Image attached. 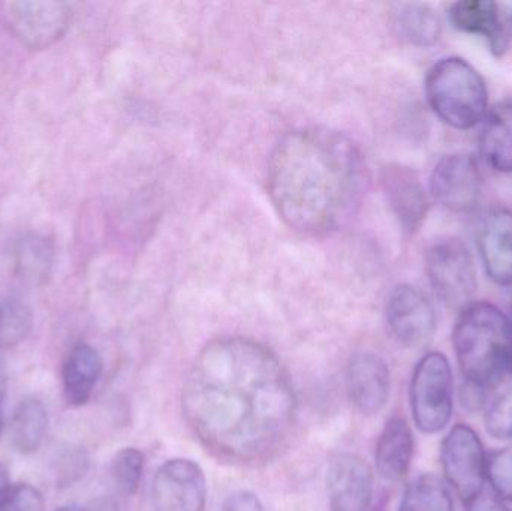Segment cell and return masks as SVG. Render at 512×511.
<instances>
[{
  "mask_svg": "<svg viewBox=\"0 0 512 511\" xmlns=\"http://www.w3.org/2000/svg\"><path fill=\"white\" fill-rule=\"evenodd\" d=\"M466 511H507L504 504L493 495L480 494L469 501Z\"/></svg>",
  "mask_w": 512,
  "mask_h": 511,
  "instance_id": "obj_31",
  "label": "cell"
},
{
  "mask_svg": "<svg viewBox=\"0 0 512 511\" xmlns=\"http://www.w3.org/2000/svg\"><path fill=\"white\" fill-rule=\"evenodd\" d=\"M144 455L140 450L123 449L114 456L111 462V476L120 494L132 497L137 494L143 479Z\"/></svg>",
  "mask_w": 512,
  "mask_h": 511,
  "instance_id": "obj_23",
  "label": "cell"
},
{
  "mask_svg": "<svg viewBox=\"0 0 512 511\" xmlns=\"http://www.w3.org/2000/svg\"><path fill=\"white\" fill-rule=\"evenodd\" d=\"M47 428L48 416L44 404L36 398L24 399L12 414V446L23 455L35 453L44 441Z\"/></svg>",
  "mask_w": 512,
  "mask_h": 511,
  "instance_id": "obj_20",
  "label": "cell"
},
{
  "mask_svg": "<svg viewBox=\"0 0 512 511\" xmlns=\"http://www.w3.org/2000/svg\"><path fill=\"white\" fill-rule=\"evenodd\" d=\"M481 129V153L487 164L501 173H512V99L487 111Z\"/></svg>",
  "mask_w": 512,
  "mask_h": 511,
  "instance_id": "obj_19",
  "label": "cell"
},
{
  "mask_svg": "<svg viewBox=\"0 0 512 511\" xmlns=\"http://www.w3.org/2000/svg\"><path fill=\"white\" fill-rule=\"evenodd\" d=\"M486 426L489 434L496 440L512 438V387L492 402L487 410Z\"/></svg>",
  "mask_w": 512,
  "mask_h": 511,
  "instance_id": "obj_25",
  "label": "cell"
},
{
  "mask_svg": "<svg viewBox=\"0 0 512 511\" xmlns=\"http://www.w3.org/2000/svg\"><path fill=\"white\" fill-rule=\"evenodd\" d=\"M11 483H9L8 471L0 464V511H3L9 492H11Z\"/></svg>",
  "mask_w": 512,
  "mask_h": 511,
  "instance_id": "obj_32",
  "label": "cell"
},
{
  "mask_svg": "<svg viewBox=\"0 0 512 511\" xmlns=\"http://www.w3.org/2000/svg\"><path fill=\"white\" fill-rule=\"evenodd\" d=\"M448 17L456 29L483 36L496 56L507 51L510 36L493 0H460L450 6Z\"/></svg>",
  "mask_w": 512,
  "mask_h": 511,
  "instance_id": "obj_16",
  "label": "cell"
},
{
  "mask_svg": "<svg viewBox=\"0 0 512 511\" xmlns=\"http://www.w3.org/2000/svg\"><path fill=\"white\" fill-rule=\"evenodd\" d=\"M0 429H2V419H0Z\"/></svg>",
  "mask_w": 512,
  "mask_h": 511,
  "instance_id": "obj_37",
  "label": "cell"
},
{
  "mask_svg": "<svg viewBox=\"0 0 512 511\" xmlns=\"http://www.w3.org/2000/svg\"><path fill=\"white\" fill-rule=\"evenodd\" d=\"M390 369L382 357L360 353L352 357L348 368V392L360 413H379L390 398Z\"/></svg>",
  "mask_w": 512,
  "mask_h": 511,
  "instance_id": "obj_13",
  "label": "cell"
},
{
  "mask_svg": "<svg viewBox=\"0 0 512 511\" xmlns=\"http://www.w3.org/2000/svg\"><path fill=\"white\" fill-rule=\"evenodd\" d=\"M182 407L207 452L234 465L276 458L297 416L288 372L270 348L246 338L203 348L186 377Z\"/></svg>",
  "mask_w": 512,
  "mask_h": 511,
  "instance_id": "obj_1",
  "label": "cell"
},
{
  "mask_svg": "<svg viewBox=\"0 0 512 511\" xmlns=\"http://www.w3.org/2000/svg\"><path fill=\"white\" fill-rule=\"evenodd\" d=\"M399 511H454L453 498L439 477H418L406 488Z\"/></svg>",
  "mask_w": 512,
  "mask_h": 511,
  "instance_id": "obj_22",
  "label": "cell"
},
{
  "mask_svg": "<svg viewBox=\"0 0 512 511\" xmlns=\"http://www.w3.org/2000/svg\"><path fill=\"white\" fill-rule=\"evenodd\" d=\"M445 479L462 500L471 501L483 492L487 476L486 453L469 426L457 425L445 437L441 449Z\"/></svg>",
  "mask_w": 512,
  "mask_h": 511,
  "instance_id": "obj_7",
  "label": "cell"
},
{
  "mask_svg": "<svg viewBox=\"0 0 512 511\" xmlns=\"http://www.w3.org/2000/svg\"><path fill=\"white\" fill-rule=\"evenodd\" d=\"M426 96L436 116L451 128H474L489 111L486 81L462 57H444L429 69Z\"/></svg>",
  "mask_w": 512,
  "mask_h": 511,
  "instance_id": "obj_4",
  "label": "cell"
},
{
  "mask_svg": "<svg viewBox=\"0 0 512 511\" xmlns=\"http://www.w3.org/2000/svg\"><path fill=\"white\" fill-rule=\"evenodd\" d=\"M3 511H44V500L32 486H15L9 492Z\"/></svg>",
  "mask_w": 512,
  "mask_h": 511,
  "instance_id": "obj_28",
  "label": "cell"
},
{
  "mask_svg": "<svg viewBox=\"0 0 512 511\" xmlns=\"http://www.w3.org/2000/svg\"><path fill=\"white\" fill-rule=\"evenodd\" d=\"M51 249L42 239H30L23 243L20 251V264L23 273L29 278H44L50 267Z\"/></svg>",
  "mask_w": 512,
  "mask_h": 511,
  "instance_id": "obj_27",
  "label": "cell"
},
{
  "mask_svg": "<svg viewBox=\"0 0 512 511\" xmlns=\"http://www.w3.org/2000/svg\"><path fill=\"white\" fill-rule=\"evenodd\" d=\"M414 455V437L403 417H391L379 435L375 461L379 476L388 483H397L408 474Z\"/></svg>",
  "mask_w": 512,
  "mask_h": 511,
  "instance_id": "obj_17",
  "label": "cell"
},
{
  "mask_svg": "<svg viewBox=\"0 0 512 511\" xmlns=\"http://www.w3.org/2000/svg\"><path fill=\"white\" fill-rule=\"evenodd\" d=\"M481 173L468 155H447L436 164L430 179L433 198L451 212H471L481 195Z\"/></svg>",
  "mask_w": 512,
  "mask_h": 511,
  "instance_id": "obj_11",
  "label": "cell"
},
{
  "mask_svg": "<svg viewBox=\"0 0 512 511\" xmlns=\"http://www.w3.org/2000/svg\"><path fill=\"white\" fill-rule=\"evenodd\" d=\"M0 11L11 32L30 48H44L62 38L71 18L63 2H5Z\"/></svg>",
  "mask_w": 512,
  "mask_h": 511,
  "instance_id": "obj_9",
  "label": "cell"
},
{
  "mask_svg": "<svg viewBox=\"0 0 512 511\" xmlns=\"http://www.w3.org/2000/svg\"><path fill=\"white\" fill-rule=\"evenodd\" d=\"M478 248L487 275L499 285L512 284V212L493 209L478 230Z\"/></svg>",
  "mask_w": 512,
  "mask_h": 511,
  "instance_id": "obj_14",
  "label": "cell"
},
{
  "mask_svg": "<svg viewBox=\"0 0 512 511\" xmlns=\"http://www.w3.org/2000/svg\"><path fill=\"white\" fill-rule=\"evenodd\" d=\"M327 492L331 511H367L373 498V473L364 459L342 453L330 462Z\"/></svg>",
  "mask_w": 512,
  "mask_h": 511,
  "instance_id": "obj_12",
  "label": "cell"
},
{
  "mask_svg": "<svg viewBox=\"0 0 512 511\" xmlns=\"http://www.w3.org/2000/svg\"><path fill=\"white\" fill-rule=\"evenodd\" d=\"M156 511H206L207 482L203 468L191 459H171L153 477Z\"/></svg>",
  "mask_w": 512,
  "mask_h": 511,
  "instance_id": "obj_8",
  "label": "cell"
},
{
  "mask_svg": "<svg viewBox=\"0 0 512 511\" xmlns=\"http://www.w3.org/2000/svg\"><path fill=\"white\" fill-rule=\"evenodd\" d=\"M415 425L426 434L441 431L453 413V377L447 357L429 353L415 368L411 383Z\"/></svg>",
  "mask_w": 512,
  "mask_h": 511,
  "instance_id": "obj_5",
  "label": "cell"
},
{
  "mask_svg": "<svg viewBox=\"0 0 512 511\" xmlns=\"http://www.w3.org/2000/svg\"><path fill=\"white\" fill-rule=\"evenodd\" d=\"M102 374L98 351L87 344L72 348L63 365V395L71 407H83L92 398Z\"/></svg>",
  "mask_w": 512,
  "mask_h": 511,
  "instance_id": "obj_18",
  "label": "cell"
},
{
  "mask_svg": "<svg viewBox=\"0 0 512 511\" xmlns=\"http://www.w3.org/2000/svg\"><path fill=\"white\" fill-rule=\"evenodd\" d=\"M507 32L508 36H512V11L510 12V17H508Z\"/></svg>",
  "mask_w": 512,
  "mask_h": 511,
  "instance_id": "obj_34",
  "label": "cell"
},
{
  "mask_svg": "<svg viewBox=\"0 0 512 511\" xmlns=\"http://www.w3.org/2000/svg\"><path fill=\"white\" fill-rule=\"evenodd\" d=\"M462 402L466 408H469V410H480V408L483 407L484 402H486L484 387L468 381L466 386L462 389Z\"/></svg>",
  "mask_w": 512,
  "mask_h": 511,
  "instance_id": "obj_30",
  "label": "cell"
},
{
  "mask_svg": "<svg viewBox=\"0 0 512 511\" xmlns=\"http://www.w3.org/2000/svg\"><path fill=\"white\" fill-rule=\"evenodd\" d=\"M487 476L498 497L512 503V446L490 456Z\"/></svg>",
  "mask_w": 512,
  "mask_h": 511,
  "instance_id": "obj_26",
  "label": "cell"
},
{
  "mask_svg": "<svg viewBox=\"0 0 512 511\" xmlns=\"http://www.w3.org/2000/svg\"><path fill=\"white\" fill-rule=\"evenodd\" d=\"M388 326L406 347L429 344L436 329V315L426 294L412 285H399L387 299Z\"/></svg>",
  "mask_w": 512,
  "mask_h": 511,
  "instance_id": "obj_10",
  "label": "cell"
},
{
  "mask_svg": "<svg viewBox=\"0 0 512 511\" xmlns=\"http://www.w3.org/2000/svg\"><path fill=\"white\" fill-rule=\"evenodd\" d=\"M508 323H510L511 335H512V297H511V315L508 317Z\"/></svg>",
  "mask_w": 512,
  "mask_h": 511,
  "instance_id": "obj_35",
  "label": "cell"
},
{
  "mask_svg": "<svg viewBox=\"0 0 512 511\" xmlns=\"http://www.w3.org/2000/svg\"><path fill=\"white\" fill-rule=\"evenodd\" d=\"M454 350L466 380L495 386L507 372L512 345L507 315L486 302H472L460 312L453 332Z\"/></svg>",
  "mask_w": 512,
  "mask_h": 511,
  "instance_id": "obj_3",
  "label": "cell"
},
{
  "mask_svg": "<svg viewBox=\"0 0 512 511\" xmlns=\"http://www.w3.org/2000/svg\"><path fill=\"white\" fill-rule=\"evenodd\" d=\"M369 185L358 147L340 132H289L271 153L268 194L283 221L306 234L339 230L357 213Z\"/></svg>",
  "mask_w": 512,
  "mask_h": 511,
  "instance_id": "obj_2",
  "label": "cell"
},
{
  "mask_svg": "<svg viewBox=\"0 0 512 511\" xmlns=\"http://www.w3.org/2000/svg\"><path fill=\"white\" fill-rule=\"evenodd\" d=\"M426 267L433 291L448 308L471 305L477 291V270L471 252L462 242L448 239L433 245Z\"/></svg>",
  "mask_w": 512,
  "mask_h": 511,
  "instance_id": "obj_6",
  "label": "cell"
},
{
  "mask_svg": "<svg viewBox=\"0 0 512 511\" xmlns=\"http://www.w3.org/2000/svg\"><path fill=\"white\" fill-rule=\"evenodd\" d=\"M222 511H264V506L254 492L237 491L225 500Z\"/></svg>",
  "mask_w": 512,
  "mask_h": 511,
  "instance_id": "obj_29",
  "label": "cell"
},
{
  "mask_svg": "<svg viewBox=\"0 0 512 511\" xmlns=\"http://www.w3.org/2000/svg\"><path fill=\"white\" fill-rule=\"evenodd\" d=\"M56 511H87V510L83 509V507H80V506H66V507H62V509H59Z\"/></svg>",
  "mask_w": 512,
  "mask_h": 511,
  "instance_id": "obj_33",
  "label": "cell"
},
{
  "mask_svg": "<svg viewBox=\"0 0 512 511\" xmlns=\"http://www.w3.org/2000/svg\"><path fill=\"white\" fill-rule=\"evenodd\" d=\"M397 32L411 44L429 47L441 36V21L436 12L424 3H400L394 11Z\"/></svg>",
  "mask_w": 512,
  "mask_h": 511,
  "instance_id": "obj_21",
  "label": "cell"
},
{
  "mask_svg": "<svg viewBox=\"0 0 512 511\" xmlns=\"http://www.w3.org/2000/svg\"><path fill=\"white\" fill-rule=\"evenodd\" d=\"M382 182L391 209L403 230L409 234L417 233L429 212V201L420 177L411 168L391 165L385 168Z\"/></svg>",
  "mask_w": 512,
  "mask_h": 511,
  "instance_id": "obj_15",
  "label": "cell"
},
{
  "mask_svg": "<svg viewBox=\"0 0 512 511\" xmlns=\"http://www.w3.org/2000/svg\"><path fill=\"white\" fill-rule=\"evenodd\" d=\"M508 368H510V372H512V345L510 351V360H508Z\"/></svg>",
  "mask_w": 512,
  "mask_h": 511,
  "instance_id": "obj_36",
  "label": "cell"
},
{
  "mask_svg": "<svg viewBox=\"0 0 512 511\" xmlns=\"http://www.w3.org/2000/svg\"><path fill=\"white\" fill-rule=\"evenodd\" d=\"M32 327V314L17 300L0 305V345H15L23 341Z\"/></svg>",
  "mask_w": 512,
  "mask_h": 511,
  "instance_id": "obj_24",
  "label": "cell"
}]
</instances>
